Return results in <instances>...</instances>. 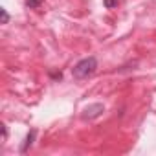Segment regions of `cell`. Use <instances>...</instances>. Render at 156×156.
<instances>
[{
  "label": "cell",
  "mask_w": 156,
  "mask_h": 156,
  "mask_svg": "<svg viewBox=\"0 0 156 156\" xmlns=\"http://www.w3.org/2000/svg\"><path fill=\"white\" fill-rule=\"evenodd\" d=\"M35 136H37V132H35V130H30V132H28V136H26V140H24V143H22V147H20V152H26V151L33 145Z\"/></svg>",
  "instance_id": "3957f363"
},
{
  "label": "cell",
  "mask_w": 156,
  "mask_h": 156,
  "mask_svg": "<svg viewBox=\"0 0 156 156\" xmlns=\"http://www.w3.org/2000/svg\"><path fill=\"white\" fill-rule=\"evenodd\" d=\"M105 112V107L101 103H94V105H88L85 110H83V119H94L98 116H101Z\"/></svg>",
  "instance_id": "7a4b0ae2"
},
{
  "label": "cell",
  "mask_w": 156,
  "mask_h": 156,
  "mask_svg": "<svg viewBox=\"0 0 156 156\" xmlns=\"http://www.w3.org/2000/svg\"><path fill=\"white\" fill-rule=\"evenodd\" d=\"M0 13H2V24H8L9 22V13L2 8V9H0Z\"/></svg>",
  "instance_id": "8992f818"
},
{
  "label": "cell",
  "mask_w": 156,
  "mask_h": 156,
  "mask_svg": "<svg viewBox=\"0 0 156 156\" xmlns=\"http://www.w3.org/2000/svg\"><path fill=\"white\" fill-rule=\"evenodd\" d=\"M103 4H105V8L112 9L114 6H118V4H119V0H103Z\"/></svg>",
  "instance_id": "5b68a950"
},
{
  "label": "cell",
  "mask_w": 156,
  "mask_h": 156,
  "mask_svg": "<svg viewBox=\"0 0 156 156\" xmlns=\"http://www.w3.org/2000/svg\"><path fill=\"white\" fill-rule=\"evenodd\" d=\"M96 70H98V59L96 57H87V59H81L72 68V75H73V79H87Z\"/></svg>",
  "instance_id": "6da1fadb"
},
{
  "label": "cell",
  "mask_w": 156,
  "mask_h": 156,
  "mask_svg": "<svg viewBox=\"0 0 156 156\" xmlns=\"http://www.w3.org/2000/svg\"><path fill=\"white\" fill-rule=\"evenodd\" d=\"M26 6H28L30 9H35V8L41 6V0H26Z\"/></svg>",
  "instance_id": "277c9868"
}]
</instances>
